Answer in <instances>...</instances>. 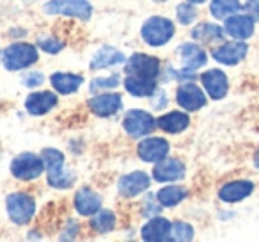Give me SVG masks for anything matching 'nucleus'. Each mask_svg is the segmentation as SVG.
<instances>
[{
  "instance_id": "58836bf2",
  "label": "nucleus",
  "mask_w": 259,
  "mask_h": 242,
  "mask_svg": "<svg viewBox=\"0 0 259 242\" xmlns=\"http://www.w3.org/2000/svg\"><path fill=\"white\" fill-rule=\"evenodd\" d=\"M158 2H163V0H158Z\"/></svg>"
},
{
  "instance_id": "412c9836",
  "label": "nucleus",
  "mask_w": 259,
  "mask_h": 242,
  "mask_svg": "<svg viewBox=\"0 0 259 242\" xmlns=\"http://www.w3.org/2000/svg\"><path fill=\"white\" fill-rule=\"evenodd\" d=\"M252 191H254V184H252V182L236 180V182H229V184L224 185L219 191V198L222 199V201L234 203V201H240V199L247 198Z\"/></svg>"
},
{
  "instance_id": "7c9ffc66",
  "label": "nucleus",
  "mask_w": 259,
  "mask_h": 242,
  "mask_svg": "<svg viewBox=\"0 0 259 242\" xmlns=\"http://www.w3.org/2000/svg\"><path fill=\"white\" fill-rule=\"evenodd\" d=\"M194 237V228L188 223L183 221H178L172 224V231H170V238L172 240H190Z\"/></svg>"
},
{
  "instance_id": "6ab92c4d",
  "label": "nucleus",
  "mask_w": 259,
  "mask_h": 242,
  "mask_svg": "<svg viewBox=\"0 0 259 242\" xmlns=\"http://www.w3.org/2000/svg\"><path fill=\"white\" fill-rule=\"evenodd\" d=\"M180 57L185 72L192 73L206 64V54L201 47L194 43H183L180 47Z\"/></svg>"
},
{
  "instance_id": "f03ea898",
  "label": "nucleus",
  "mask_w": 259,
  "mask_h": 242,
  "mask_svg": "<svg viewBox=\"0 0 259 242\" xmlns=\"http://www.w3.org/2000/svg\"><path fill=\"white\" fill-rule=\"evenodd\" d=\"M43 11L52 16H69L85 22L93 15V6L89 0H48Z\"/></svg>"
},
{
  "instance_id": "cd10ccee",
  "label": "nucleus",
  "mask_w": 259,
  "mask_h": 242,
  "mask_svg": "<svg viewBox=\"0 0 259 242\" xmlns=\"http://www.w3.org/2000/svg\"><path fill=\"white\" fill-rule=\"evenodd\" d=\"M91 226L96 233H108L115 226V214L112 210H98L91 219Z\"/></svg>"
},
{
  "instance_id": "c9c22d12",
  "label": "nucleus",
  "mask_w": 259,
  "mask_h": 242,
  "mask_svg": "<svg viewBox=\"0 0 259 242\" xmlns=\"http://www.w3.org/2000/svg\"><path fill=\"white\" fill-rule=\"evenodd\" d=\"M245 9H247L248 16L252 20H259V0H247L245 2Z\"/></svg>"
},
{
  "instance_id": "393cba45",
  "label": "nucleus",
  "mask_w": 259,
  "mask_h": 242,
  "mask_svg": "<svg viewBox=\"0 0 259 242\" xmlns=\"http://www.w3.org/2000/svg\"><path fill=\"white\" fill-rule=\"evenodd\" d=\"M192 38L195 41H202V43H211V41H219L224 38V30L215 23H199L194 30H192Z\"/></svg>"
},
{
  "instance_id": "2f4dec72",
  "label": "nucleus",
  "mask_w": 259,
  "mask_h": 242,
  "mask_svg": "<svg viewBox=\"0 0 259 242\" xmlns=\"http://www.w3.org/2000/svg\"><path fill=\"white\" fill-rule=\"evenodd\" d=\"M178 20H180L181 25H190L195 18H197V11H195L194 4L190 2H185V4H180L176 9Z\"/></svg>"
},
{
  "instance_id": "f704fd0d",
  "label": "nucleus",
  "mask_w": 259,
  "mask_h": 242,
  "mask_svg": "<svg viewBox=\"0 0 259 242\" xmlns=\"http://www.w3.org/2000/svg\"><path fill=\"white\" fill-rule=\"evenodd\" d=\"M43 75L41 73H37V72H32V73H29V75H25V79H23V86H27V87H37V86H41L43 84Z\"/></svg>"
},
{
  "instance_id": "4be33fe9",
  "label": "nucleus",
  "mask_w": 259,
  "mask_h": 242,
  "mask_svg": "<svg viewBox=\"0 0 259 242\" xmlns=\"http://www.w3.org/2000/svg\"><path fill=\"white\" fill-rule=\"evenodd\" d=\"M156 125H158L163 132H169V134H180V132H183L188 128V125H190V118H188V114H185V112L172 111V112H169V114H163L162 118H158Z\"/></svg>"
},
{
  "instance_id": "2eb2a0df",
  "label": "nucleus",
  "mask_w": 259,
  "mask_h": 242,
  "mask_svg": "<svg viewBox=\"0 0 259 242\" xmlns=\"http://www.w3.org/2000/svg\"><path fill=\"white\" fill-rule=\"evenodd\" d=\"M170 231H172V224L165 219V217H153L142 226V238L149 242H163L170 238Z\"/></svg>"
},
{
  "instance_id": "423d86ee",
  "label": "nucleus",
  "mask_w": 259,
  "mask_h": 242,
  "mask_svg": "<svg viewBox=\"0 0 259 242\" xmlns=\"http://www.w3.org/2000/svg\"><path fill=\"white\" fill-rule=\"evenodd\" d=\"M158 127L149 112L141 111V109H132L124 114L122 119V128L126 130V134L132 137H146L151 134L155 128Z\"/></svg>"
},
{
  "instance_id": "c756f323",
  "label": "nucleus",
  "mask_w": 259,
  "mask_h": 242,
  "mask_svg": "<svg viewBox=\"0 0 259 242\" xmlns=\"http://www.w3.org/2000/svg\"><path fill=\"white\" fill-rule=\"evenodd\" d=\"M75 182V175L68 169H59L54 171V173H48V184L55 189H69Z\"/></svg>"
},
{
  "instance_id": "a878e982",
  "label": "nucleus",
  "mask_w": 259,
  "mask_h": 242,
  "mask_svg": "<svg viewBox=\"0 0 259 242\" xmlns=\"http://www.w3.org/2000/svg\"><path fill=\"white\" fill-rule=\"evenodd\" d=\"M187 198V191L183 187H176V185H167V187L160 189L156 199L162 206H176Z\"/></svg>"
},
{
  "instance_id": "f257e3e1",
  "label": "nucleus",
  "mask_w": 259,
  "mask_h": 242,
  "mask_svg": "<svg viewBox=\"0 0 259 242\" xmlns=\"http://www.w3.org/2000/svg\"><path fill=\"white\" fill-rule=\"evenodd\" d=\"M141 36L149 47H163L174 36V23L163 16H151L144 22Z\"/></svg>"
},
{
  "instance_id": "9d476101",
  "label": "nucleus",
  "mask_w": 259,
  "mask_h": 242,
  "mask_svg": "<svg viewBox=\"0 0 259 242\" xmlns=\"http://www.w3.org/2000/svg\"><path fill=\"white\" fill-rule=\"evenodd\" d=\"M213 59L220 64L234 66L240 61H243L245 55H247V45L241 43V41H231V43H224L222 47L215 48L213 50Z\"/></svg>"
},
{
  "instance_id": "0eeeda50",
  "label": "nucleus",
  "mask_w": 259,
  "mask_h": 242,
  "mask_svg": "<svg viewBox=\"0 0 259 242\" xmlns=\"http://www.w3.org/2000/svg\"><path fill=\"white\" fill-rule=\"evenodd\" d=\"M160 73L158 57H153L148 54H134L126 61V75H139L156 79Z\"/></svg>"
},
{
  "instance_id": "f8f14e48",
  "label": "nucleus",
  "mask_w": 259,
  "mask_h": 242,
  "mask_svg": "<svg viewBox=\"0 0 259 242\" xmlns=\"http://www.w3.org/2000/svg\"><path fill=\"white\" fill-rule=\"evenodd\" d=\"M122 105V96L119 93H105L98 94V96L91 98L89 109L100 118H108V116H114L115 112L121 109Z\"/></svg>"
},
{
  "instance_id": "f3484780",
  "label": "nucleus",
  "mask_w": 259,
  "mask_h": 242,
  "mask_svg": "<svg viewBox=\"0 0 259 242\" xmlns=\"http://www.w3.org/2000/svg\"><path fill=\"white\" fill-rule=\"evenodd\" d=\"M75 209L80 216H94L101 209V198L91 187H82L75 194Z\"/></svg>"
},
{
  "instance_id": "dca6fc26",
  "label": "nucleus",
  "mask_w": 259,
  "mask_h": 242,
  "mask_svg": "<svg viewBox=\"0 0 259 242\" xmlns=\"http://www.w3.org/2000/svg\"><path fill=\"white\" fill-rule=\"evenodd\" d=\"M224 30H226L231 38H234V40L243 41L254 34V20H252L250 16L233 15L226 20Z\"/></svg>"
},
{
  "instance_id": "9b49d317",
  "label": "nucleus",
  "mask_w": 259,
  "mask_h": 242,
  "mask_svg": "<svg viewBox=\"0 0 259 242\" xmlns=\"http://www.w3.org/2000/svg\"><path fill=\"white\" fill-rule=\"evenodd\" d=\"M176 100L185 111H199L206 105V96L195 84H183L176 93Z\"/></svg>"
},
{
  "instance_id": "7ed1b4c3",
  "label": "nucleus",
  "mask_w": 259,
  "mask_h": 242,
  "mask_svg": "<svg viewBox=\"0 0 259 242\" xmlns=\"http://www.w3.org/2000/svg\"><path fill=\"white\" fill-rule=\"evenodd\" d=\"M8 216L15 224H27L36 214V201L27 192H13L6 199Z\"/></svg>"
},
{
  "instance_id": "ddd939ff",
  "label": "nucleus",
  "mask_w": 259,
  "mask_h": 242,
  "mask_svg": "<svg viewBox=\"0 0 259 242\" xmlns=\"http://www.w3.org/2000/svg\"><path fill=\"white\" fill-rule=\"evenodd\" d=\"M185 177V166L178 159H163L153 167V178L156 182H176Z\"/></svg>"
},
{
  "instance_id": "1a4fd4ad",
  "label": "nucleus",
  "mask_w": 259,
  "mask_h": 242,
  "mask_svg": "<svg viewBox=\"0 0 259 242\" xmlns=\"http://www.w3.org/2000/svg\"><path fill=\"white\" fill-rule=\"evenodd\" d=\"M149 184H151V180H149V177L144 171H134V173L121 177L117 189L126 198H134V196H139L144 191H148Z\"/></svg>"
},
{
  "instance_id": "6e6552de",
  "label": "nucleus",
  "mask_w": 259,
  "mask_h": 242,
  "mask_svg": "<svg viewBox=\"0 0 259 242\" xmlns=\"http://www.w3.org/2000/svg\"><path fill=\"white\" fill-rule=\"evenodd\" d=\"M169 143L163 137H148L144 141L139 143L137 146V153L144 162L149 164H156L160 160H163L169 155Z\"/></svg>"
},
{
  "instance_id": "473e14b6",
  "label": "nucleus",
  "mask_w": 259,
  "mask_h": 242,
  "mask_svg": "<svg viewBox=\"0 0 259 242\" xmlns=\"http://www.w3.org/2000/svg\"><path fill=\"white\" fill-rule=\"evenodd\" d=\"M119 75H112V77H107V79H103V77H100V79H94L93 82H91V91L93 93H98V91H110L114 89V87L119 86Z\"/></svg>"
},
{
  "instance_id": "a211bd4d",
  "label": "nucleus",
  "mask_w": 259,
  "mask_h": 242,
  "mask_svg": "<svg viewBox=\"0 0 259 242\" xmlns=\"http://www.w3.org/2000/svg\"><path fill=\"white\" fill-rule=\"evenodd\" d=\"M57 105V96L50 91H39V93H32L27 96L25 100V109L32 116H43L48 111Z\"/></svg>"
},
{
  "instance_id": "b1692460",
  "label": "nucleus",
  "mask_w": 259,
  "mask_h": 242,
  "mask_svg": "<svg viewBox=\"0 0 259 242\" xmlns=\"http://www.w3.org/2000/svg\"><path fill=\"white\" fill-rule=\"evenodd\" d=\"M52 86L61 94H73L78 91V87L83 84V77L75 73H54L52 75Z\"/></svg>"
},
{
  "instance_id": "39448f33",
  "label": "nucleus",
  "mask_w": 259,
  "mask_h": 242,
  "mask_svg": "<svg viewBox=\"0 0 259 242\" xmlns=\"http://www.w3.org/2000/svg\"><path fill=\"white\" fill-rule=\"evenodd\" d=\"M45 171V160L36 153H20L11 162V173L18 180H36Z\"/></svg>"
},
{
  "instance_id": "5701e85b",
  "label": "nucleus",
  "mask_w": 259,
  "mask_h": 242,
  "mask_svg": "<svg viewBox=\"0 0 259 242\" xmlns=\"http://www.w3.org/2000/svg\"><path fill=\"white\" fill-rule=\"evenodd\" d=\"M124 54L114 47H103L94 54L93 61H91V68L93 70H103L110 68V66L121 64L124 62Z\"/></svg>"
},
{
  "instance_id": "20e7f679",
  "label": "nucleus",
  "mask_w": 259,
  "mask_h": 242,
  "mask_svg": "<svg viewBox=\"0 0 259 242\" xmlns=\"http://www.w3.org/2000/svg\"><path fill=\"white\" fill-rule=\"evenodd\" d=\"M37 61V48L29 43H15L6 48L4 52V66L9 72L29 68Z\"/></svg>"
},
{
  "instance_id": "aec40b11",
  "label": "nucleus",
  "mask_w": 259,
  "mask_h": 242,
  "mask_svg": "<svg viewBox=\"0 0 259 242\" xmlns=\"http://www.w3.org/2000/svg\"><path fill=\"white\" fill-rule=\"evenodd\" d=\"M124 87L132 96L146 98L153 96L156 91V79H148V77L128 75L124 80Z\"/></svg>"
},
{
  "instance_id": "4468645a",
  "label": "nucleus",
  "mask_w": 259,
  "mask_h": 242,
  "mask_svg": "<svg viewBox=\"0 0 259 242\" xmlns=\"http://www.w3.org/2000/svg\"><path fill=\"white\" fill-rule=\"evenodd\" d=\"M202 80V86H204L206 93L213 98V100H220L227 94V77L224 72L220 70H208L206 73H202L201 77Z\"/></svg>"
},
{
  "instance_id": "4c0bfd02",
  "label": "nucleus",
  "mask_w": 259,
  "mask_h": 242,
  "mask_svg": "<svg viewBox=\"0 0 259 242\" xmlns=\"http://www.w3.org/2000/svg\"><path fill=\"white\" fill-rule=\"evenodd\" d=\"M187 2H190V4H202L206 0H187Z\"/></svg>"
},
{
  "instance_id": "72a5a7b5",
  "label": "nucleus",
  "mask_w": 259,
  "mask_h": 242,
  "mask_svg": "<svg viewBox=\"0 0 259 242\" xmlns=\"http://www.w3.org/2000/svg\"><path fill=\"white\" fill-rule=\"evenodd\" d=\"M37 45L47 54H57V52H61L64 48V43L61 40H57L55 36H41L37 40Z\"/></svg>"
},
{
  "instance_id": "c85d7f7f",
  "label": "nucleus",
  "mask_w": 259,
  "mask_h": 242,
  "mask_svg": "<svg viewBox=\"0 0 259 242\" xmlns=\"http://www.w3.org/2000/svg\"><path fill=\"white\" fill-rule=\"evenodd\" d=\"M41 157L45 160V169L48 173H54V171H59L64 167V155H62L59 150L55 148H45L41 152Z\"/></svg>"
},
{
  "instance_id": "e433bc0d",
  "label": "nucleus",
  "mask_w": 259,
  "mask_h": 242,
  "mask_svg": "<svg viewBox=\"0 0 259 242\" xmlns=\"http://www.w3.org/2000/svg\"><path fill=\"white\" fill-rule=\"evenodd\" d=\"M254 162H255V166L259 167V150L255 152V155H254Z\"/></svg>"
},
{
  "instance_id": "bb28decb",
  "label": "nucleus",
  "mask_w": 259,
  "mask_h": 242,
  "mask_svg": "<svg viewBox=\"0 0 259 242\" xmlns=\"http://www.w3.org/2000/svg\"><path fill=\"white\" fill-rule=\"evenodd\" d=\"M240 2L238 0H211V6H209V11L215 16L217 20L229 18V16L236 15L240 11Z\"/></svg>"
}]
</instances>
